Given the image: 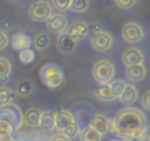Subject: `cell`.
<instances>
[{
	"label": "cell",
	"instance_id": "6da1fadb",
	"mask_svg": "<svg viewBox=\"0 0 150 141\" xmlns=\"http://www.w3.org/2000/svg\"><path fill=\"white\" fill-rule=\"evenodd\" d=\"M120 132V138L138 140L144 137L147 127L144 113L140 109L127 107L118 112L115 118Z\"/></svg>",
	"mask_w": 150,
	"mask_h": 141
},
{
	"label": "cell",
	"instance_id": "7a4b0ae2",
	"mask_svg": "<svg viewBox=\"0 0 150 141\" xmlns=\"http://www.w3.org/2000/svg\"><path fill=\"white\" fill-rule=\"evenodd\" d=\"M40 78L49 88H58L65 81L64 70L56 63H46L40 69Z\"/></svg>",
	"mask_w": 150,
	"mask_h": 141
},
{
	"label": "cell",
	"instance_id": "3957f363",
	"mask_svg": "<svg viewBox=\"0 0 150 141\" xmlns=\"http://www.w3.org/2000/svg\"><path fill=\"white\" fill-rule=\"evenodd\" d=\"M115 74L116 68L114 65L105 59L96 62L92 69L93 79L100 85L109 84L115 77Z\"/></svg>",
	"mask_w": 150,
	"mask_h": 141
},
{
	"label": "cell",
	"instance_id": "277c9868",
	"mask_svg": "<svg viewBox=\"0 0 150 141\" xmlns=\"http://www.w3.org/2000/svg\"><path fill=\"white\" fill-rule=\"evenodd\" d=\"M0 121L10 123L14 131L18 130L24 123V114L18 105L11 102L0 107Z\"/></svg>",
	"mask_w": 150,
	"mask_h": 141
},
{
	"label": "cell",
	"instance_id": "5b68a950",
	"mask_svg": "<svg viewBox=\"0 0 150 141\" xmlns=\"http://www.w3.org/2000/svg\"><path fill=\"white\" fill-rule=\"evenodd\" d=\"M28 14L33 21L42 22L47 21L52 15V8L47 0H37L30 5Z\"/></svg>",
	"mask_w": 150,
	"mask_h": 141
},
{
	"label": "cell",
	"instance_id": "8992f818",
	"mask_svg": "<svg viewBox=\"0 0 150 141\" xmlns=\"http://www.w3.org/2000/svg\"><path fill=\"white\" fill-rule=\"evenodd\" d=\"M124 41L130 44H138L144 38V32L141 26L135 21H129L125 24L122 30Z\"/></svg>",
	"mask_w": 150,
	"mask_h": 141
},
{
	"label": "cell",
	"instance_id": "52a82bcc",
	"mask_svg": "<svg viewBox=\"0 0 150 141\" xmlns=\"http://www.w3.org/2000/svg\"><path fill=\"white\" fill-rule=\"evenodd\" d=\"M91 44L93 49L105 52L110 49L113 44V38L110 33L105 30H100L94 33L91 39Z\"/></svg>",
	"mask_w": 150,
	"mask_h": 141
},
{
	"label": "cell",
	"instance_id": "ba28073f",
	"mask_svg": "<svg viewBox=\"0 0 150 141\" xmlns=\"http://www.w3.org/2000/svg\"><path fill=\"white\" fill-rule=\"evenodd\" d=\"M47 30L52 33L57 35L66 31L68 21L66 17L60 13L52 14L47 21Z\"/></svg>",
	"mask_w": 150,
	"mask_h": 141
},
{
	"label": "cell",
	"instance_id": "9c48e42d",
	"mask_svg": "<svg viewBox=\"0 0 150 141\" xmlns=\"http://www.w3.org/2000/svg\"><path fill=\"white\" fill-rule=\"evenodd\" d=\"M77 41L69 34L67 31L58 35L57 38V48L60 52L69 54L72 52L77 47Z\"/></svg>",
	"mask_w": 150,
	"mask_h": 141
},
{
	"label": "cell",
	"instance_id": "30bf717a",
	"mask_svg": "<svg viewBox=\"0 0 150 141\" xmlns=\"http://www.w3.org/2000/svg\"><path fill=\"white\" fill-rule=\"evenodd\" d=\"M122 63L126 67L144 63L142 51L135 47L128 48L122 54Z\"/></svg>",
	"mask_w": 150,
	"mask_h": 141
},
{
	"label": "cell",
	"instance_id": "8fae6325",
	"mask_svg": "<svg viewBox=\"0 0 150 141\" xmlns=\"http://www.w3.org/2000/svg\"><path fill=\"white\" fill-rule=\"evenodd\" d=\"M32 45V39L29 35L24 32H18L13 35L11 39V46L16 51L30 49Z\"/></svg>",
	"mask_w": 150,
	"mask_h": 141
},
{
	"label": "cell",
	"instance_id": "7c38bea8",
	"mask_svg": "<svg viewBox=\"0 0 150 141\" xmlns=\"http://www.w3.org/2000/svg\"><path fill=\"white\" fill-rule=\"evenodd\" d=\"M67 32L71 36L78 41L87 36L89 32V27L86 21H77L71 24Z\"/></svg>",
	"mask_w": 150,
	"mask_h": 141
},
{
	"label": "cell",
	"instance_id": "4fadbf2b",
	"mask_svg": "<svg viewBox=\"0 0 150 141\" xmlns=\"http://www.w3.org/2000/svg\"><path fill=\"white\" fill-rule=\"evenodd\" d=\"M56 129L63 131V129L71 122L74 121V115L69 110L63 109L54 113Z\"/></svg>",
	"mask_w": 150,
	"mask_h": 141
},
{
	"label": "cell",
	"instance_id": "5bb4252c",
	"mask_svg": "<svg viewBox=\"0 0 150 141\" xmlns=\"http://www.w3.org/2000/svg\"><path fill=\"white\" fill-rule=\"evenodd\" d=\"M126 76L129 81L138 82L144 79L146 76V68L144 64L126 67Z\"/></svg>",
	"mask_w": 150,
	"mask_h": 141
},
{
	"label": "cell",
	"instance_id": "9a60e30c",
	"mask_svg": "<svg viewBox=\"0 0 150 141\" xmlns=\"http://www.w3.org/2000/svg\"><path fill=\"white\" fill-rule=\"evenodd\" d=\"M42 112L37 107H30L24 114V123L31 127L40 126Z\"/></svg>",
	"mask_w": 150,
	"mask_h": 141
},
{
	"label": "cell",
	"instance_id": "2e32d148",
	"mask_svg": "<svg viewBox=\"0 0 150 141\" xmlns=\"http://www.w3.org/2000/svg\"><path fill=\"white\" fill-rule=\"evenodd\" d=\"M108 120L109 119L107 118L103 115L95 114L92 117L88 126L103 136L107 133V132H108Z\"/></svg>",
	"mask_w": 150,
	"mask_h": 141
},
{
	"label": "cell",
	"instance_id": "e0dca14e",
	"mask_svg": "<svg viewBox=\"0 0 150 141\" xmlns=\"http://www.w3.org/2000/svg\"><path fill=\"white\" fill-rule=\"evenodd\" d=\"M119 99L124 104H133L138 99V90L133 85L127 84L125 90Z\"/></svg>",
	"mask_w": 150,
	"mask_h": 141
},
{
	"label": "cell",
	"instance_id": "ac0fdd59",
	"mask_svg": "<svg viewBox=\"0 0 150 141\" xmlns=\"http://www.w3.org/2000/svg\"><path fill=\"white\" fill-rule=\"evenodd\" d=\"M34 90V87L30 80L22 79L16 85V93L20 97H27L30 96Z\"/></svg>",
	"mask_w": 150,
	"mask_h": 141
},
{
	"label": "cell",
	"instance_id": "d6986e66",
	"mask_svg": "<svg viewBox=\"0 0 150 141\" xmlns=\"http://www.w3.org/2000/svg\"><path fill=\"white\" fill-rule=\"evenodd\" d=\"M94 95L98 100L101 102H111L116 99L110 87L109 84L101 85L94 92Z\"/></svg>",
	"mask_w": 150,
	"mask_h": 141
},
{
	"label": "cell",
	"instance_id": "ffe728a7",
	"mask_svg": "<svg viewBox=\"0 0 150 141\" xmlns=\"http://www.w3.org/2000/svg\"><path fill=\"white\" fill-rule=\"evenodd\" d=\"M40 127L47 131L52 130L56 128L54 113H52L51 111L42 112L41 121H40Z\"/></svg>",
	"mask_w": 150,
	"mask_h": 141
},
{
	"label": "cell",
	"instance_id": "44dd1931",
	"mask_svg": "<svg viewBox=\"0 0 150 141\" xmlns=\"http://www.w3.org/2000/svg\"><path fill=\"white\" fill-rule=\"evenodd\" d=\"M12 71V65L8 58L0 56V82H5Z\"/></svg>",
	"mask_w": 150,
	"mask_h": 141
},
{
	"label": "cell",
	"instance_id": "7402d4cb",
	"mask_svg": "<svg viewBox=\"0 0 150 141\" xmlns=\"http://www.w3.org/2000/svg\"><path fill=\"white\" fill-rule=\"evenodd\" d=\"M34 47L38 51H43L50 47V37L44 32L38 33L34 38Z\"/></svg>",
	"mask_w": 150,
	"mask_h": 141
},
{
	"label": "cell",
	"instance_id": "603a6c76",
	"mask_svg": "<svg viewBox=\"0 0 150 141\" xmlns=\"http://www.w3.org/2000/svg\"><path fill=\"white\" fill-rule=\"evenodd\" d=\"M102 135L88 126L81 130L80 134V141H101Z\"/></svg>",
	"mask_w": 150,
	"mask_h": 141
},
{
	"label": "cell",
	"instance_id": "cb8c5ba5",
	"mask_svg": "<svg viewBox=\"0 0 150 141\" xmlns=\"http://www.w3.org/2000/svg\"><path fill=\"white\" fill-rule=\"evenodd\" d=\"M93 116V114H92L91 111H89L88 109L81 108L78 109V110H76L75 112V115L74 116V117L75 121L77 122L79 125H81V123H88V124L89 125L91 120L92 117Z\"/></svg>",
	"mask_w": 150,
	"mask_h": 141
},
{
	"label": "cell",
	"instance_id": "d4e9b609",
	"mask_svg": "<svg viewBox=\"0 0 150 141\" xmlns=\"http://www.w3.org/2000/svg\"><path fill=\"white\" fill-rule=\"evenodd\" d=\"M13 91L7 85L0 86V107L12 102Z\"/></svg>",
	"mask_w": 150,
	"mask_h": 141
},
{
	"label": "cell",
	"instance_id": "484cf974",
	"mask_svg": "<svg viewBox=\"0 0 150 141\" xmlns=\"http://www.w3.org/2000/svg\"><path fill=\"white\" fill-rule=\"evenodd\" d=\"M89 6V0H72L69 10L76 13L86 12Z\"/></svg>",
	"mask_w": 150,
	"mask_h": 141
},
{
	"label": "cell",
	"instance_id": "4316f807",
	"mask_svg": "<svg viewBox=\"0 0 150 141\" xmlns=\"http://www.w3.org/2000/svg\"><path fill=\"white\" fill-rule=\"evenodd\" d=\"M109 85L116 99H119L125 90L127 83L122 80H116L111 81Z\"/></svg>",
	"mask_w": 150,
	"mask_h": 141
},
{
	"label": "cell",
	"instance_id": "83f0119b",
	"mask_svg": "<svg viewBox=\"0 0 150 141\" xmlns=\"http://www.w3.org/2000/svg\"><path fill=\"white\" fill-rule=\"evenodd\" d=\"M63 134L66 135L70 138H73L77 137V135H80V132H81V127L80 125L77 123L76 121L71 122L69 123L64 129H63Z\"/></svg>",
	"mask_w": 150,
	"mask_h": 141
},
{
	"label": "cell",
	"instance_id": "f1b7e54d",
	"mask_svg": "<svg viewBox=\"0 0 150 141\" xmlns=\"http://www.w3.org/2000/svg\"><path fill=\"white\" fill-rule=\"evenodd\" d=\"M18 57L21 63L24 65H29L34 61L35 54L34 51L30 48L19 51Z\"/></svg>",
	"mask_w": 150,
	"mask_h": 141
},
{
	"label": "cell",
	"instance_id": "f546056e",
	"mask_svg": "<svg viewBox=\"0 0 150 141\" xmlns=\"http://www.w3.org/2000/svg\"><path fill=\"white\" fill-rule=\"evenodd\" d=\"M53 6L59 11L64 12L69 10L72 0H52Z\"/></svg>",
	"mask_w": 150,
	"mask_h": 141
},
{
	"label": "cell",
	"instance_id": "4dcf8cb0",
	"mask_svg": "<svg viewBox=\"0 0 150 141\" xmlns=\"http://www.w3.org/2000/svg\"><path fill=\"white\" fill-rule=\"evenodd\" d=\"M137 0H115V3L118 8L124 10H129L133 8Z\"/></svg>",
	"mask_w": 150,
	"mask_h": 141
},
{
	"label": "cell",
	"instance_id": "1f68e13d",
	"mask_svg": "<svg viewBox=\"0 0 150 141\" xmlns=\"http://www.w3.org/2000/svg\"><path fill=\"white\" fill-rule=\"evenodd\" d=\"M9 44V38L6 32L0 30V51H3Z\"/></svg>",
	"mask_w": 150,
	"mask_h": 141
},
{
	"label": "cell",
	"instance_id": "d6a6232c",
	"mask_svg": "<svg viewBox=\"0 0 150 141\" xmlns=\"http://www.w3.org/2000/svg\"><path fill=\"white\" fill-rule=\"evenodd\" d=\"M141 104L145 110L150 112V90L145 92L141 99Z\"/></svg>",
	"mask_w": 150,
	"mask_h": 141
},
{
	"label": "cell",
	"instance_id": "836d02e7",
	"mask_svg": "<svg viewBox=\"0 0 150 141\" xmlns=\"http://www.w3.org/2000/svg\"><path fill=\"white\" fill-rule=\"evenodd\" d=\"M50 141H71V139L63 133L53 135Z\"/></svg>",
	"mask_w": 150,
	"mask_h": 141
},
{
	"label": "cell",
	"instance_id": "e575fe53",
	"mask_svg": "<svg viewBox=\"0 0 150 141\" xmlns=\"http://www.w3.org/2000/svg\"><path fill=\"white\" fill-rule=\"evenodd\" d=\"M144 138L146 141H150V125L146 127V129L144 133Z\"/></svg>",
	"mask_w": 150,
	"mask_h": 141
},
{
	"label": "cell",
	"instance_id": "d590c367",
	"mask_svg": "<svg viewBox=\"0 0 150 141\" xmlns=\"http://www.w3.org/2000/svg\"><path fill=\"white\" fill-rule=\"evenodd\" d=\"M110 141H135L134 140L129 139V138H120V137H116L114 139L110 140Z\"/></svg>",
	"mask_w": 150,
	"mask_h": 141
},
{
	"label": "cell",
	"instance_id": "8d00e7d4",
	"mask_svg": "<svg viewBox=\"0 0 150 141\" xmlns=\"http://www.w3.org/2000/svg\"></svg>",
	"mask_w": 150,
	"mask_h": 141
}]
</instances>
